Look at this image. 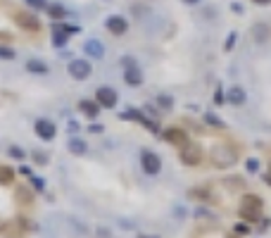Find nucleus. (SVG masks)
I'll return each mask as SVG.
<instances>
[{
    "label": "nucleus",
    "mask_w": 271,
    "mask_h": 238,
    "mask_svg": "<svg viewBox=\"0 0 271 238\" xmlns=\"http://www.w3.org/2000/svg\"><path fill=\"white\" fill-rule=\"evenodd\" d=\"M157 105H160L164 112L174 110V98H171V95H167V93H160V95H157Z\"/></svg>",
    "instance_id": "24"
},
{
    "label": "nucleus",
    "mask_w": 271,
    "mask_h": 238,
    "mask_svg": "<svg viewBox=\"0 0 271 238\" xmlns=\"http://www.w3.org/2000/svg\"><path fill=\"white\" fill-rule=\"evenodd\" d=\"M188 198H193V200H200V202H217L214 198V193H212V186H198V188H190L188 191Z\"/></svg>",
    "instance_id": "12"
},
{
    "label": "nucleus",
    "mask_w": 271,
    "mask_h": 238,
    "mask_svg": "<svg viewBox=\"0 0 271 238\" xmlns=\"http://www.w3.org/2000/svg\"><path fill=\"white\" fill-rule=\"evenodd\" d=\"M262 181H264L271 188V174H269V172H267V174H262Z\"/></svg>",
    "instance_id": "40"
},
{
    "label": "nucleus",
    "mask_w": 271,
    "mask_h": 238,
    "mask_svg": "<svg viewBox=\"0 0 271 238\" xmlns=\"http://www.w3.org/2000/svg\"><path fill=\"white\" fill-rule=\"evenodd\" d=\"M259 165H262V162H259L257 157H248V160H245V169H248L250 174H257V172H259Z\"/></svg>",
    "instance_id": "28"
},
{
    "label": "nucleus",
    "mask_w": 271,
    "mask_h": 238,
    "mask_svg": "<svg viewBox=\"0 0 271 238\" xmlns=\"http://www.w3.org/2000/svg\"><path fill=\"white\" fill-rule=\"evenodd\" d=\"M79 110L83 112V117H88V119H95L98 114H100V105L95 103V100H79Z\"/></svg>",
    "instance_id": "15"
},
{
    "label": "nucleus",
    "mask_w": 271,
    "mask_h": 238,
    "mask_svg": "<svg viewBox=\"0 0 271 238\" xmlns=\"http://www.w3.org/2000/svg\"><path fill=\"white\" fill-rule=\"evenodd\" d=\"M162 138L169 143V146H174V148H186L188 143H190V136H188V131L186 129H181V127H169V129H164L162 131Z\"/></svg>",
    "instance_id": "4"
},
{
    "label": "nucleus",
    "mask_w": 271,
    "mask_h": 238,
    "mask_svg": "<svg viewBox=\"0 0 271 238\" xmlns=\"http://www.w3.org/2000/svg\"><path fill=\"white\" fill-rule=\"evenodd\" d=\"M15 183V169L10 165H0V186H10Z\"/></svg>",
    "instance_id": "19"
},
{
    "label": "nucleus",
    "mask_w": 271,
    "mask_h": 238,
    "mask_svg": "<svg viewBox=\"0 0 271 238\" xmlns=\"http://www.w3.org/2000/svg\"><path fill=\"white\" fill-rule=\"evenodd\" d=\"M15 57H17L15 50H10L7 45H0V60H15Z\"/></svg>",
    "instance_id": "31"
},
{
    "label": "nucleus",
    "mask_w": 271,
    "mask_h": 238,
    "mask_svg": "<svg viewBox=\"0 0 271 238\" xmlns=\"http://www.w3.org/2000/svg\"><path fill=\"white\" fill-rule=\"evenodd\" d=\"M19 174H24V176H31V169L24 165V167H19Z\"/></svg>",
    "instance_id": "39"
},
{
    "label": "nucleus",
    "mask_w": 271,
    "mask_h": 238,
    "mask_svg": "<svg viewBox=\"0 0 271 238\" xmlns=\"http://www.w3.org/2000/svg\"><path fill=\"white\" fill-rule=\"evenodd\" d=\"M179 160H181V165H186V167H200L202 160H205V150H202L200 143H188L186 148L179 150Z\"/></svg>",
    "instance_id": "3"
},
{
    "label": "nucleus",
    "mask_w": 271,
    "mask_h": 238,
    "mask_svg": "<svg viewBox=\"0 0 271 238\" xmlns=\"http://www.w3.org/2000/svg\"><path fill=\"white\" fill-rule=\"evenodd\" d=\"M86 150H88V146L83 138H69V152L72 155H86Z\"/></svg>",
    "instance_id": "20"
},
{
    "label": "nucleus",
    "mask_w": 271,
    "mask_h": 238,
    "mask_svg": "<svg viewBox=\"0 0 271 238\" xmlns=\"http://www.w3.org/2000/svg\"><path fill=\"white\" fill-rule=\"evenodd\" d=\"M119 119H133V122L143 124L150 133H155V136L160 133V124H157L155 119H147V117L143 114V110H126V112H122V114H119Z\"/></svg>",
    "instance_id": "7"
},
{
    "label": "nucleus",
    "mask_w": 271,
    "mask_h": 238,
    "mask_svg": "<svg viewBox=\"0 0 271 238\" xmlns=\"http://www.w3.org/2000/svg\"><path fill=\"white\" fill-rule=\"evenodd\" d=\"M252 34H254V41H257V43H264V41L269 38V26H267V24H254Z\"/></svg>",
    "instance_id": "22"
},
{
    "label": "nucleus",
    "mask_w": 271,
    "mask_h": 238,
    "mask_svg": "<svg viewBox=\"0 0 271 238\" xmlns=\"http://www.w3.org/2000/svg\"><path fill=\"white\" fill-rule=\"evenodd\" d=\"M31 186H34V191H45V181L38 176H31Z\"/></svg>",
    "instance_id": "35"
},
{
    "label": "nucleus",
    "mask_w": 271,
    "mask_h": 238,
    "mask_svg": "<svg viewBox=\"0 0 271 238\" xmlns=\"http://www.w3.org/2000/svg\"><path fill=\"white\" fill-rule=\"evenodd\" d=\"M31 160L36 162V165H41V167H45V162H48V155H43L41 150H36V152H31Z\"/></svg>",
    "instance_id": "32"
},
{
    "label": "nucleus",
    "mask_w": 271,
    "mask_h": 238,
    "mask_svg": "<svg viewBox=\"0 0 271 238\" xmlns=\"http://www.w3.org/2000/svg\"><path fill=\"white\" fill-rule=\"evenodd\" d=\"M5 229H7V221H2V219H0V234H2Z\"/></svg>",
    "instance_id": "43"
},
{
    "label": "nucleus",
    "mask_w": 271,
    "mask_h": 238,
    "mask_svg": "<svg viewBox=\"0 0 271 238\" xmlns=\"http://www.w3.org/2000/svg\"><path fill=\"white\" fill-rule=\"evenodd\" d=\"M226 238H240V236H238V234H229V236H226Z\"/></svg>",
    "instance_id": "45"
},
{
    "label": "nucleus",
    "mask_w": 271,
    "mask_h": 238,
    "mask_svg": "<svg viewBox=\"0 0 271 238\" xmlns=\"http://www.w3.org/2000/svg\"><path fill=\"white\" fill-rule=\"evenodd\" d=\"M26 69L31 74H48V65L41 62V60H29V62H26Z\"/></svg>",
    "instance_id": "23"
},
{
    "label": "nucleus",
    "mask_w": 271,
    "mask_h": 238,
    "mask_svg": "<svg viewBox=\"0 0 271 238\" xmlns=\"http://www.w3.org/2000/svg\"><path fill=\"white\" fill-rule=\"evenodd\" d=\"M262 210H264L262 195H257V193H243L240 207H238V217H240V221H248L250 226H252V224H259V219H262Z\"/></svg>",
    "instance_id": "1"
},
{
    "label": "nucleus",
    "mask_w": 271,
    "mask_h": 238,
    "mask_svg": "<svg viewBox=\"0 0 271 238\" xmlns=\"http://www.w3.org/2000/svg\"><path fill=\"white\" fill-rule=\"evenodd\" d=\"M15 22H17L19 29H24V31H31V34L41 31V19L34 12H15Z\"/></svg>",
    "instance_id": "8"
},
{
    "label": "nucleus",
    "mask_w": 271,
    "mask_h": 238,
    "mask_svg": "<svg viewBox=\"0 0 271 238\" xmlns=\"http://www.w3.org/2000/svg\"><path fill=\"white\" fill-rule=\"evenodd\" d=\"M209 160L217 169H229V167H233L238 162V148L233 143H229V141H219V143H214L212 152H209Z\"/></svg>",
    "instance_id": "2"
},
{
    "label": "nucleus",
    "mask_w": 271,
    "mask_h": 238,
    "mask_svg": "<svg viewBox=\"0 0 271 238\" xmlns=\"http://www.w3.org/2000/svg\"><path fill=\"white\" fill-rule=\"evenodd\" d=\"M202 122H205L207 127H212V129H226V122H224V119H219L214 112H205Z\"/></svg>",
    "instance_id": "21"
},
{
    "label": "nucleus",
    "mask_w": 271,
    "mask_h": 238,
    "mask_svg": "<svg viewBox=\"0 0 271 238\" xmlns=\"http://www.w3.org/2000/svg\"><path fill=\"white\" fill-rule=\"evenodd\" d=\"M95 103L103 110H112V108H117L119 95H117V91L112 86H100V88H95Z\"/></svg>",
    "instance_id": "6"
},
{
    "label": "nucleus",
    "mask_w": 271,
    "mask_h": 238,
    "mask_svg": "<svg viewBox=\"0 0 271 238\" xmlns=\"http://www.w3.org/2000/svg\"><path fill=\"white\" fill-rule=\"evenodd\" d=\"M141 167H143V172L147 176H157L162 172V157L152 150H143L141 152Z\"/></svg>",
    "instance_id": "5"
},
{
    "label": "nucleus",
    "mask_w": 271,
    "mask_h": 238,
    "mask_svg": "<svg viewBox=\"0 0 271 238\" xmlns=\"http://www.w3.org/2000/svg\"><path fill=\"white\" fill-rule=\"evenodd\" d=\"M7 155H10V157H15V160H24V157H26V152H24L21 148H17V146L7 148Z\"/></svg>",
    "instance_id": "30"
},
{
    "label": "nucleus",
    "mask_w": 271,
    "mask_h": 238,
    "mask_svg": "<svg viewBox=\"0 0 271 238\" xmlns=\"http://www.w3.org/2000/svg\"><path fill=\"white\" fill-rule=\"evenodd\" d=\"M67 41H69V36H67L64 31L53 29V45H55V48H64V45H67Z\"/></svg>",
    "instance_id": "26"
},
{
    "label": "nucleus",
    "mask_w": 271,
    "mask_h": 238,
    "mask_svg": "<svg viewBox=\"0 0 271 238\" xmlns=\"http://www.w3.org/2000/svg\"><path fill=\"white\" fill-rule=\"evenodd\" d=\"M245 100H248V95H245V91H243L240 86H233V88H229V93H226V103H231L233 108H240Z\"/></svg>",
    "instance_id": "14"
},
{
    "label": "nucleus",
    "mask_w": 271,
    "mask_h": 238,
    "mask_svg": "<svg viewBox=\"0 0 271 238\" xmlns=\"http://www.w3.org/2000/svg\"><path fill=\"white\" fill-rule=\"evenodd\" d=\"M235 41H238V34H235V31H231V34H229V38L224 41V50H226V53H231V50L235 48Z\"/></svg>",
    "instance_id": "29"
},
{
    "label": "nucleus",
    "mask_w": 271,
    "mask_h": 238,
    "mask_svg": "<svg viewBox=\"0 0 271 238\" xmlns=\"http://www.w3.org/2000/svg\"><path fill=\"white\" fill-rule=\"evenodd\" d=\"M45 12H48V17L55 19V22H64L67 15H69V12H67V7H64V5H57V2H55V5H48V7H45Z\"/></svg>",
    "instance_id": "17"
},
{
    "label": "nucleus",
    "mask_w": 271,
    "mask_h": 238,
    "mask_svg": "<svg viewBox=\"0 0 271 238\" xmlns=\"http://www.w3.org/2000/svg\"><path fill=\"white\" fill-rule=\"evenodd\" d=\"M15 200L19 205H34V188H26V186H19L17 191H15Z\"/></svg>",
    "instance_id": "16"
},
{
    "label": "nucleus",
    "mask_w": 271,
    "mask_h": 238,
    "mask_svg": "<svg viewBox=\"0 0 271 238\" xmlns=\"http://www.w3.org/2000/svg\"><path fill=\"white\" fill-rule=\"evenodd\" d=\"M254 5H262V7H267V5H271V0H252Z\"/></svg>",
    "instance_id": "41"
},
{
    "label": "nucleus",
    "mask_w": 271,
    "mask_h": 238,
    "mask_svg": "<svg viewBox=\"0 0 271 238\" xmlns=\"http://www.w3.org/2000/svg\"><path fill=\"white\" fill-rule=\"evenodd\" d=\"M269 174H271V160H269Z\"/></svg>",
    "instance_id": "46"
},
{
    "label": "nucleus",
    "mask_w": 271,
    "mask_h": 238,
    "mask_svg": "<svg viewBox=\"0 0 271 238\" xmlns=\"http://www.w3.org/2000/svg\"><path fill=\"white\" fill-rule=\"evenodd\" d=\"M250 231H252V226H250L248 221H238L233 226V234H238V236H248Z\"/></svg>",
    "instance_id": "27"
},
{
    "label": "nucleus",
    "mask_w": 271,
    "mask_h": 238,
    "mask_svg": "<svg viewBox=\"0 0 271 238\" xmlns=\"http://www.w3.org/2000/svg\"><path fill=\"white\" fill-rule=\"evenodd\" d=\"M105 29H107L112 36H124L128 31V22L122 15H112V17H107V22H105Z\"/></svg>",
    "instance_id": "11"
},
{
    "label": "nucleus",
    "mask_w": 271,
    "mask_h": 238,
    "mask_svg": "<svg viewBox=\"0 0 271 238\" xmlns=\"http://www.w3.org/2000/svg\"><path fill=\"white\" fill-rule=\"evenodd\" d=\"M124 84H126V86H133V88L143 84V72H141L138 65H133V67H126V69H124Z\"/></svg>",
    "instance_id": "13"
},
{
    "label": "nucleus",
    "mask_w": 271,
    "mask_h": 238,
    "mask_svg": "<svg viewBox=\"0 0 271 238\" xmlns=\"http://www.w3.org/2000/svg\"><path fill=\"white\" fill-rule=\"evenodd\" d=\"M67 69H69V76H72V79H76V81H86L90 74H93L90 62H88V60H83V57H81V60H72Z\"/></svg>",
    "instance_id": "9"
},
{
    "label": "nucleus",
    "mask_w": 271,
    "mask_h": 238,
    "mask_svg": "<svg viewBox=\"0 0 271 238\" xmlns=\"http://www.w3.org/2000/svg\"><path fill=\"white\" fill-rule=\"evenodd\" d=\"M83 50H86V53H88L90 57H103V55H105V45H103L100 41H95V38H90V41H86Z\"/></svg>",
    "instance_id": "18"
},
{
    "label": "nucleus",
    "mask_w": 271,
    "mask_h": 238,
    "mask_svg": "<svg viewBox=\"0 0 271 238\" xmlns=\"http://www.w3.org/2000/svg\"><path fill=\"white\" fill-rule=\"evenodd\" d=\"M26 5L31 10H45L48 7V0H26Z\"/></svg>",
    "instance_id": "33"
},
{
    "label": "nucleus",
    "mask_w": 271,
    "mask_h": 238,
    "mask_svg": "<svg viewBox=\"0 0 271 238\" xmlns=\"http://www.w3.org/2000/svg\"><path fill=\"white\" fill-rule=\"evenodd\" d=\"M53 29H57V31H64L67 36H74V34H79V31H81L76 24H60V22H55Z\"/></svg>",
    "instance_id": "25"
},
{
    "label": "nucleus",
    "mask_w": 271,
    "mask_h": 238,
    "mask_svg": "<svg viewBox=\"0 0 271 238\" xmlns=\"http://www.w3.org/2000/svg\"><path fill=\"white\" fill-rule=\"evenodd\" d=\"M34 131H36V136L41 141H53L55 136H57V127H55L50 119H36Z\"/></svg>",
    "instance_id": "10"
},
{
    "label": "nucleus",
    "mask_w": 271,
    "mask_h": 238,
    "mask_svg": "<svg viewBox=\"0 0 271 238\" xmlns=\"http://www.w3.org/2000/svg\"><path fill=\"white\" fill-rule=\"evenodd\" d=\"M226 103V95H224V88L217 86V91H214V105H224Z\"/></svg>",
    "instance_id": "34"
},
{
    "label": "nucleus",
    "mask_w": 271,
    "mask_h": 238,
    "mask_svg": "<svg viewBox=\"0 0 271 238\" xmlns=\"http://www.w3.org/2000/svg\"><path fill=\"white\" fill-rule=\"evenodd\" d=\"M138 238H160V236H147V234H141Z\"/></svg>",
    "instance_id": "44"
},
{
    "label": "nucleus",
    "mask_w": 271,
    "mask_h": 238,
    "mask_svg": "<svg viewBox=\"0 0 271 238\" xmlns=\"http://www.w3.org/2000/svg\"><path fill=\"white\" fill-rule=\"evenodd\" d=\"M231 10H233L235 15H243V12H245V7H243L240 2H233V5H231Z\"/></svg>",
    "instance_id": "37"
},
{
    "label": "nucleus",
    "mask_w": 271,
    "mask_h": 238,
    "mask_svg": "<svg viewBox=\"0 0 271 238\" xmlns=\"http://www.w3.org/2000/svg\"><path fill=\"white\" fill-rule=\"evenodd\" d=\"M181 2H186V5H198L200 0H181Z\"/></svg>",
    "instance_id": "42"
},
{
    "label": "nucleus",
    "mask_w": 271,
    "mask_h": 238,
    "mask_svg": "<svg viewBox=\"0 0 271 238\" xmlns=\"http://www.w3.org/2000/svg\"><path fill=\"white\" fill-rule=\"evenodd\" d=\"M133 65H136L133 57H122V67H124V69H126V67H133Z\"/></svg>",
    "instance_id": "36"
},
{
    "label": "nucleus",
    "mask_w": 271,
    "mask_h": 238,
    "mask_svg": "<svg viewBox=\"0 0 271 238\" xmlns=\"http://www.w3.org/2000/svg\"><path fill=\"white\" fill-rule=\"evenodd\" d=\"M88 131L90 133H103V127H100V124H90Z\"/></svg>",
    "instance_id": "38"
}]
</instances>
